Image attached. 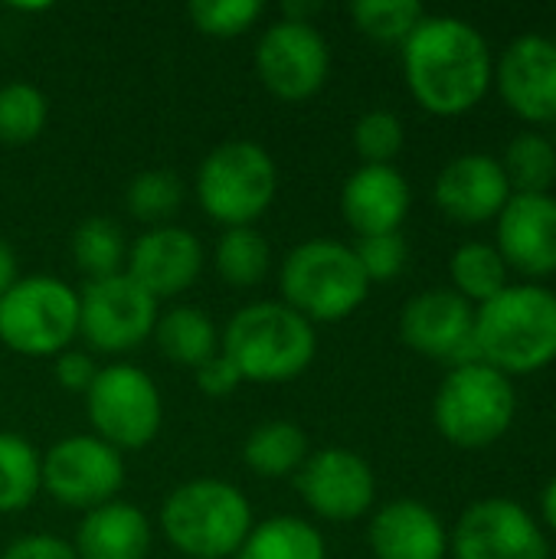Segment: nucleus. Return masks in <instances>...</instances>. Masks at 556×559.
<instances>
[{"label": "nucleus", "instance_id": "obj_9", "mask_svg": "<svg viewBox=\"0 0 556 559\" xmlns=\"http://www.w3.org/2000/svg\"><path fill=\"white\" fill-rule=\"evenodd\" d=\"M92 436L118 452L147 449L164 423V400L157 383L131 364L98 367L95 383L85 393Z\"/></svg>", "mask_w": 556, "mask_h": 559}, {"label": "nucleus", "instance_id": "obj_12", "mask_svg": "<svg viewBox=\"0 0 556 559\" xmlns=\"http://www.w3.org/2000/svg\"><path fill=\"white\" fill-rule=\"evenodd\" d=\"M256 75L282 102L315 98L331 72V46L315 23L275 20L256 43Z\"/></svg>", "mask_w": 556, "mask_h": 559}, {"label": "nucleus", "instance_id": "obj_21", "mask_svg": "<svg viewBox=\"0 0 556 559\" xmlns=\"http://www.w3.org/2000/svg\"><path fill=\"white\" fill-rule=\"evenodd\" d=\"M367 544L377 559H446L449 534L439 514L413 498L383 504L367 527Z\"/></svg>", "mask_w": 556, "mask_h": 559}, {"label": "nucleus", "instance_id": "obj_1", "mask_svg": "<svg viewBox=\"0 0 556 559\" xmlns=\"http://www.w3.org/2000/svg\"><path fill=\"white\" fill-rule=\"evenodd\" d=\"M403 75L413 98L439 118L472 111L495 82L488 39L462 16H423L403 43Z\"/></svg>", "mask_w": 556, "mask_h": 559}, {"label": "nucleus", "instance_id": "obj_19", "mask_svg": "<svg viewBox=\"0 0 556 559\" xmlns=\"http://www.w3.org/2000/svg\"><path fill=\"white\" fill-rule=\"evenodd\" d=\"M433 197H436V206L449 219L478 226V223L498 219V213L511 200V183L498 157L462 154L439 170Z\"/></svg>", "mask_w": 556, "mask_h": 559}, {"label": "nucleus", "instance_id": "obj_23", "mask_svg": "<svg viewBox=\"0 0 556 559\" xmlns=\"http://www.w3.org/2000/svg\"><path fill=\"white\" fill-rule=\"evenodd\" d=\"M154 344L170 364L197 370L203 360H210L220 350V328L203 308L177 305L157 318Z\"/></svg>", "mask_w": 556, "mask_h": 559}, {"label": "nucleus", "instance_id": "obj_33", "mask_svg": "<svg viewBox=\"0 0 556 559\" xmlns=\"http://www.w3.org/2000/svg\"><path fill=\"white\" fill-rule=\"evenodd\" d=\"M354 26L377 43H406L423 23L426 10L419 0H357L351 7Z\"/></svg>", "mask_w": 556, "mask_h": 559}, {"label": "nucleus", "instance_id": "obj_11", "mask_svg": "<svg viewBox=\"0 0 556 559\" xmlns=\"http://www.w3.org/2000/svg\"><path fill=\"white\" fill-rule=\"evenodd\" d=\"M125 488V459L118 449L92 432H75L59 439L43 455V491L72 511H95L118 501Z\"/></svg>", "mask_w": 556, "mask_h": 559}, {"label": "nucleus", "instance_id": "obj_30", "mask_svg": "<svg viewBox=\"0 0 556 559\" xmlns=\"http://www.w3.org/2000/svg\"><path fill=\"white\" fill-rule=\"evenodd\" d=\"M511 193H551L556 180V147L541 131L518 134L501 157Z\"/></svg>", "mask_w": 556, "mask_h": 559}, {"label": "nucleus", "instance_id": "obj_15", "mask_svg": "<svg viewBox=\"0 0 556 559\" xmlns=\"http://www.w3.org/2000/svg\"><path fill=\"white\" fill-rule=\"evenodd\" d=\"M400 337L410 350L449 360L456 367L475 364V308L452 288L413 295L400 311Z\"/></svg>", "mask_w": 556, "mask_h": 559}, {"label": "nucleus", "instance_id": "obj_24", "mask_svg": "<svg viewBox=\"0 0 556 559\" xmlns=\"http://www.w3.org/2000/svg\"><path fill=\"white\" fill-rule=\"evenodd\" d=\"M308 455L311 449L305 429L288 419L259 423L242 442V462L262 478H295Z\"/></svg>", "mask_w": 556, "mask_h": 559}, {"label": "nucleus", "instance_id": "obj_32", "mask_svg": "<svg viewBox=\"0 0 556 559\" xmlns=\"http://www.w3.org/2000/svg\"><path fill=\"white\" fill-rule=\"evenodd\" d=\"M49 121L46 95L29 82L0 85V141L3 144H29L43 134Z\"/></svg>", "mask_w": 556, "mask_h": 559}, {"label": "nucleus", "instance_id": "obj_38", "mask_svg": "<svg viewBox=\"0 0 556 559\" xmlns=\"http://www.w3.org/2000/svg\"><path fill=\"white\" fill-rule=\"evenodd\" d=\"M193 373H197V386H200V393H203V396H210V400H226V396H233V393H236V386L242 383L239 370L233 367V360H229L223 350H216L210 360H203Z\"/></svg>", "mask_w": 556, "mask_h": 559}, {"label": "nucleus", "instance_id": "obj_5", "mask_svg": "<svg viewBox=\"0 0 556 559\" xmlns=\"http://www.w3.org/2000/svg\"><path fill=\"white\" fill-rule=\"evenodd\" d=\"M282 305L311 324L351 318L370 295V282L354 255V246L338 239L298 242L279 265Z\"/></svg>", "mask_w": 556, "mask_h": 559}, {"label": "nucleus", "instance_id": "obj_31", "mask_svg": "<svg viewBox=\"0 0 556 559\" xmlns=\"http://www.w3.org/2000/svg\"><path fill=\"white\" fill-rule=\"evenodd\" d=\"M184 180L180 174L167 170V167H151L131 177L128 190H125V206L134 219L151 226H167L180 206H184Z\"/></svg>", "mask_w": 556, "mask_h": 559}, {"label": "nucleus", "instance_id": "obj_26", "mask_svg": "<svg viewBox=\"0 0 556 559\" xmlns=\"http://www.w3.org/2000/svg\"><path fill=\"white\" fill-rule=\"evenodd\" d=\"M43 491V455L20 432H0V514L26 511Z\"/></svg>", "mask_w": 556, "mask_h": 559}, {"label": "nucleus", "instance_id": "obj_41", "mask_svg": "<svg viewBox=\"0 0 556 559\" xmlns=\"http://www.w3.org/2000/svg\"><path fill=\"white\" fill-rule=\"evenodd\" d=\"M541 514H544V524L556 531V478L547 485V491L541 498Z\"/></svg>", "mask_w": 556, "mask_h": 559}, {"label": "nucleus", "instance_id": "obj_18", "mask_svg": "<svg viewBox=\"0 0 556 559\" xmlns=\"http://www.w3.org/2000/svg\"><path fill=\"white\" fill-rule=\"evenodd\" d=\"M508 269L547 278L556 272V197L511 193L498 213V246Z\"/></svg>", "mask_w": 556, "mask_h": 559}, {"label": "nucleus", "instance_id": "obj_35", "mask_svg": "<svg viewBox=\"0 0 556 559\" xmlns=\"http://www.w3.org/2000/svg\"><path fill=\"white\" fill-rule=\"evenodd\" d=\"M403 121L387 108H374L354 124V151L364 164H393V157L403 151Z\"/></svg>", "mask_w": 556, "mask_h": 559}, {"label": "nucleus", "instance_id": "obj_36", "mask_svg": "<svg viewBox=\"0 0 556 559\" xmlns=\"http://www.w3.org/2000/svg\"><path fill=\"white\" fill-rule=\"evenodd\" d=\"M354 255L367 275V282H390L406 269L410 246L400 233H383V236H364L354 246Z\"/></svg>", "mask_w": 556, "mask_h": 559}, {"label": "nucleus", "instance_id": "obj_4", "mask_svg": "<svg viewBox=\"0 0 556 559\" xmlns=\"http://www.w3.org/2000/svg\"><path fill=\"white\" fill-rule=\"evenodd\" d=\"M252 524L246 495L220 478L184 481L161 504V531L187 559H233Z\"/></svg>", "mask_w": 556, "mask_h": 559}, {"label": "nucleus", "instance_id": "obj_17", "mask_svg": "<svg viewBox=\"0 0 556 559\" xmlns=\"http://www.w3.org/2000/svg\"><path fill=\"white\" fill-rule=\"evenodd\" d=\"M495 82L505 98V105L531 121V124H551L556 121V43L551 36L528 33L505 46Z\"/></svg>", "mask_w": 556, "mask_h": 559}, {"label": "nucleus", "instance_id": "obj_28", "mask_svg": "<svg viewBox=\"0 0 556 559\" xmlns=\"http://www.w3.org/2000/svg\"><path fill=\"white\" fill-rule=\"evenodd\" d=\"M72 262L79 265V272L92 278H108L125 272L128 262V239L125 229L108 219V216H88L72 229Z\"/></svg>", "mask_w": 556, "mask_h": 559}, {"label": "nucleus", "instance_id": "obj_2", "mask_svg": "<svg viewBox=\"0 0 556 559\" xmlns=\"http://www.w3.org/2000/svg\"><path fill=\"white\" fill-rule=\"evenodd\" d=\"M478 360L505 377H528L556 360V292L524 282L475 308Z\"/></svg>", "mask_w": 556, "mask_h": 559}, {"label": "nucleus", "instance_id": "obj_39", "mask_svg": "<svg viewBox=\"0 0 556 559\" xmlns=\"http://www.w3.org/2000/svg\"><path fill=\"white\" fill-rule=\"evenodd\" d=\"M0 559H79L72 544L52 537V534H26V537H16Z\"/></svg>", "mask_w": 556, "mask_h": 559}, {"label": "nucleus", "instance_id": "obj_8", "mask_svg": "<svg viewBox=\"0 0 556 559\" xmlns=\"http://www.w3.org/2000/svg\"><path fill=\"white\" fill-rule=\"evenodd\" d=\"M79 341V292L56 275H20L0 295V344L20 357H59Z\"/></svg>", "mask_w": 556, "mask_h": 559}, {"label": "nucleus", "instance_id": "obj_3", "mask_svg": "<svg viewBox=\"0 0 556 559\" xmlns=\"http://www.w3.org/2000/svg\"><path fill=\"white\" fill-rule=\"evenodd\" d=\"M220 350L242 383H288L315 364L318 334L311 321L282 301H252L226 321Z\"/></svg>", "mask_w": 556, "mask_h": 559}, {"label": "nucleus", "instance_id": "obj_37", "mask_svg": "<svg viewBox=\"0 0 556 559\" xmlns=\"http://www.w3.org/2000/svg\"><path fill=\"white\" fill-rule=\"evenodd\" d=\"M52 377H56V383H59L66 393H82V396H85L88 386H92L95 377H98V367H95L92 354L69 347V350H62L59 357H52Z\"/></svg>", "mask_w": 556, "mask_h": 559}, {"label": "nucleus", "instance_id": "obj_29", "mask_svg": "<svg viewBox=\"0 0 556 559\" xmlns=\"http://www.w3.org/2000/svg\"><path fill=\"white\" fill-rule=\"evenodd\" d=\"M213 262L226 285L256 288L259 282H265V275L272 269V249L256 226H236L220 236Z\"/></svg>", "mask_w": 556, "mask_h": 559}, {"label": "nucleus", "instance_id": "obj_6", "mask_svg": "<svg viewBox=\"0 0 556 559\" xmlns=\"http://www.w3.org/2000/svg\"><path fill=\"white\" fill-rule=\"evenodd\" d=\"M197 203L223 229L252 226L279 193V167L256 141H223L197 167Z\"/></svg>", "mask_w": 556, "mask_h": 559}, {"label": "nucleus", "instance_id": "obj_20", "mask_svg": "<svg viewBox=\"0 0 556 559\" xmlns=\"http://www.w3.org/2000/svg\"><path fill=\"white\" fill-rule=\"evenodd\" d=\"M410 183L393 164H360L341 190L344 223L360 239L400 233L403 219L410 216Z\"/></svg>", "mask_w": 556, "mask_h": 559}, {"label": "nucleus", "instance_id": "obj_25", "mask_svg": "<svg viewBox=\"0 0 556 559\" xmlns=\"http://www.w3.org/2000/svg\"><path fill=\"white\" fill-rule=\"evenodd\" d=\"M233 559H328V544L311 521L275 514L252 524Z\"/></svg>", "mask_w": 556, "mask_h": 559}, {"label": "nucleus", "instance_id": "obj_34", "mask_svg": "<svg viewBox=\"0 0 556 559\" xmlns=\"http://www.w3.org/2000/svg\"><path fill=\"white\" fill-rule=\"evenodd\" d=\"M265 13V7L259 0H190L187 3V16L190 23L213 39H233L249 33L259 16Z\"/></svg>", "mask_w": 556, "mask_h": 559}, {"label": "nucleus", "instance_id": "obj_22", "mask_svg": "<svg viewBox=\"0 0 556 559\" xmlns=\"http://www.w3.org/2000/svg\"><path fill=\"white\" fill-rule=\"evenodd\" d=\"M151 544L147 514L128 501H108L82 518L72 550L79 559H147Z\"/></svg>", "mask_w": 556, "mask_h": 559}, {"label": "nucleus", "instance_id": "obj_10", "mask_svg": "<svg viewBox=\"0 0 556 559\" xmlns=\"http://www.w3.org/2000/svg\"><path fill=\"white\" fill-rule=\"evenodd\" d=\"M157 301L128 275L92 278L79 292V337L98 354H128L154 337Z\"/></svg>", "mask_w": 556, "mask_h": 559}, {"label": "nucleus", "instance_id": "obj_13", "mask_svg": "<svg viewBox=\"0 0 556 559\" xmlns=\"http://www.w3.org/2000/svg\"><path fill=\"white\" fill-rule=\"evenodd\" d=\"M308 511L331 524H351L370 514L377 501L374 468L351 449H318L295 475Z\"/></svg>", "mask_w": 556, "mask_h": 559}, {"label": "nucleus", "instance_id": "obj_16", "mask_svg": "<svg viewBox=\"0 0 556 559\" xmlns=\"http://www.w3.org/2000/svg\"><path fill=\"white\" fill-rule=\"evenodd\" d=\"M206 252L203 242L184 226H151L128 246L125 272L154 298H177L184 295L203 272Z\"/></svg>", "mask_w": 556, "mask_h": 559}, {"label": "nucleus", "instance_id": "obj_27", "mask_svg": "<svg viewBox=\"0 0 556 559\" xmlns=\"http://www.w3.org/2000/svg\"><path fill=\"white\" fill-rule=\"evenodd\" d=\"M452 292H459L469 305H485L511 285V269L501 252L488 242H465L452 252L449 262Z\"/></svg>", "mask_w": 556, "mask_h": 559}, {"label": "nucleus", "instance_id": "obj_14", "mask_svg": "<svg viewBox=\"0 0 556 559\" xmlns=\"http://www.w3.org/2000/svg\"><path fill=\"white\" fill-rule=\"evenodd\" d=\"M456 559H547L551 547L541 524L508 498H485L472 504L452 537Z\"/></svg>", "mask_w": 556, "mask_h": 559}, {"label": "nucleus", "instance_id": "obj_7", "mask_svg": "<svg viewBox=\"0 0 556 559\" xmlns=\"http://www.w3.org/2000/svg\"><path fill=\"white\" fill-rule=\"evenodd\" d=\"M514 413L518 396L511 377L482 360L452 367L433 403L436 429L465 452L495 445L511 429Z\"/></svg>", "mask_w": 556, "mask_h": 559}, {"label": "nucleus", "instance_id": "obj_40", "mask_svg": "<svg viewBox=\"0 0 556 559\" xmlns=\"http://www.w3.org/2000/svg\"><path fill=\"white\" fill-rule=\"evenodd\" d=\"M20 278V259L13 252V246L7 239H0V295Z\"/></svg>", "mask_w": 556, "mask_h": 559}]
</instances>
